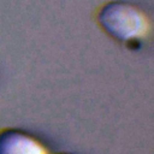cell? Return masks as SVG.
<instances>
[{
  "label": "cell",
  "mask_w": 154,
  "mask_h": 154,
  "mask_svg": "<svg viewBox=\"0 0 154 154\" xmlns=\"http://www.w3.org/2000/svg\"><path fill=\"white\" fill-rule=\"evenodd\" d=\"M96 20L109 36L123 42L146 37L150 28L146 13L135 4L125 0L103 4L99 8Z\"/></svg>",
  "instance_id": "obj_1"
},
{
  "label": "cell",
  "mask_w": 154,
  "mask_h": 154,
  "mask_svg": "<svg viewBox=\"0 0 154 154\" xmlns=\"http://www.w3.org/2000/svg\"><path fill=\"white\" fill-rule=\"evenodd\" d=\"M0 154H48V152L32 136L8 129L0 132Z\"/></svg>",
  "instance_id": "obj_2"
}]
</instances>
